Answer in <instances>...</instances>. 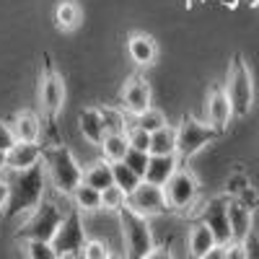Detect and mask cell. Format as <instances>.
Wrapping results in <instances>:
<instances>
[{
    "label": "cell",
    "mask_w": 259,
    "mask_h": 259,
    "mask_svg": "<svg viewBox=\"0 0 259 259\" xmlns=\"http://www.w3.org/2000/svg\"><path fill=\"white\" fill-rule=\"evenodd\" d=\"M251 182H249V177L244 174V171H233V174L228 177V182H226V192L231 194V197H236L244 187H249Z\"/></svg>",
    "instance_id": "33"
},
{
    "label": "cell",
    "mask_w": 259,
    "mask_h": 259,
    "mask_svg": "<svg viewBox=\"0 0 259 259\" xmlns=\"http://www.w3.org/2000/svg\"><path fill=\"white\" fill-rule=\"evenodd\" d=\"M70 202H73L80 212H96V210H101V189L80 182V184L75 187V192L70 194Z\"/></svg>",
    "instance_id": "21"
},
{
    "label": "cell",
    "mask_w": 259,
    "mask_h": 259,
    "mask_svg": "<svg viewBox=\"0 0 259 259\" xmlns=\"http://www.w3.org/2000/svg\"><path fill=\"white\" fill-rule=\"evenodd\" d=\"M127 140H130V148L150 150V133H148V130H143L140 124H135V127L127 130Z\"/></svg>",
    "instance_id": "31"
},
{
    "label": "cell",
    "mask_w": 259,
    "mask_h": 259,
    "mask_svg": "<svg viewBox=\"0 0 259 259\" xmlns=\"http://www.w3.org/2000/svg\"><path fill=\"white\" fill-rule=\"evenodd\" d=\"M41 156H45V148L39 145V140H18L8 150V168H31L41 161Z\"/></svg>",
    "instance_id": "14"
},
{
    "label": "cell",
    "mask_w": 259,
    "mask_h": 259,
    "mask_svg": "<svg viewBox=\"0 0 259 259\" xmlns=\"http://www.w3.org/2000/svg\"><path fill=\"white\" fill-rule=\"evenodd\" d=\"M233 117H236V114H233V104H231V99H228V91L221 89V85H218V89H212V94H210V99H207V122L223 133L226 124H228Z\"/></svg>",
    "instance_id": "13"
},
{
    "label": "cell",
    "mask_w": 259,
    "mask_h": 259,
    "mask_svg": "<svg viewBox=\"0 0 259 259\" xmlns=\"http://www.w3.org/2000/svg\"><path fill=\"white\" fill-rule=\"evenodd\" d=\"M101 156L106 161H124L127 150H130V140H127V133H106L104 140H101Z\"/></svg>",
    "instance_id": "23"
},
{
    "label": "cell",
    "mask_w": 259,
    "mask_h": 259,
    "mask_svg": "<svg viewBox=\"0 0 259 259\" xmlns=\"http://www.w3.org/2000/svg\"><path fill=\"white\" fill-rule=\"evenodd\" d=\"M200 3V0H187V6H197Z\"/></svg>",
    "instance_id": "41"
},
{
    "label": "cell",
    "mask_w": 259,
    "mask_h": 259,
    "mask_svg": "<svg viewBox=\"0 0 259 259\" xmlns=\"http://www.w3.org/2000/svg\"><path fill=\"white\" fill-rule=\"evenodd\" d=\"M241 244H244V249H246V259H259V236H256L254 231L246 236Z\"/></svg>",
    "instance_id": "37"
},
{
    "label": "cell",
    "mask_w": 259,
    "mask_h": 259,
    "mask_svg": "<svg viewBox=\"0 0 259 259\" xmlns=\"http://www.w3.org/2000/svg\"><path fill=\"white\" fill-rule=\"evenodd\" d=\"M41 161H45V166H47L52 189L70 197V194L75 192V187L83 182V171H80L78 161L73 158V153L65 145H55V148H45Z\"/></svg>",
    "instance_id": "3"
},
{
    "label": "cell",
    "mask_w": 259,
    "mask_h": 259,
    "mask_svg": "<svg viewBox=\"0 0 259 259\" xmlns=\"http://www.w3.org/2000/svg\"><path fill=\"white\" fill-rule=\"evenodd\" d=\"M163 192H166V200H168L171 210H187L194 202V197H197L200 184H197L192 171L177 168V174L163 184Z\"/></svg>",
    "instance_id": "9"
},
{
    "label": "cell",
    "mask_w": 259,
    "mask_h": 259,
    "mask_svg": "<svg viewBox=\"0 0 259 259\" xmlns=\"http://www.w3.org/2000/svg\"><path fill=\"white\" fill-rule=\"evenodd\" d=\"M150 153L153 156H168L177 153V127H161L156 133H150Z\"/></svg>",
    "instance_id": "25"
},
{
    "label": "cell",
    "mask_w": 259,
    "mask_h": 259,
    "mask_svg": "<svg viewBox=\"0 0 259 259\" xmlns=\"http://www.w3.org/2000/svg\"><path fill=\"white\" fill-rule=\"evenodd\" d=\"M119 231H122V239H124V249L127 256L133 259H148V254L153 251V233H150L148 218L140 212H135L130 205H124L119 212Z\"/></svg>",
    "instance_id": "4"
},
{
    "label": "cell",
    "mask_w": 259,
    "mask_h": 259,
    "mask_svg": "<svg viewBox=\"0 0 259 259\" xmlns=\"http://www.w3.org/2000/svg\"><path fill=\"white\" fill-rule=\"evenodd\" d=\"M78 127H80V135L89 143L101 145V140L106 135V124H104V117H101L99 109H94V106H91V109H83L78 114Z\"/></svg>",
    "instance_id": "17"
},
{
    "label": "cell",
    "mask_w": 259,
    "mask_h": 259,
    "mask_svg": "<svg viewBox=\"0 0 259 259\" xmlns=\"http://www.w3.org/2000/svg\"><path fill=\"white\" fill-rule=\"evenodd\" d=\"M101 117H104V124H106V133H127L124 130V117L117 112V109H109V106H104L99 109Z\"/></svg>",
    "instance_id": "32"
},
{
    "label": "cell",
    "mask_w": 259,
    "mask_h": 259,
    "mask_svg": "<svg viewBox=\"0 0 259 259\" xmlns=\"http://www.w3.org/2000/svg\"><path fill=\"white\" fill-rule=\"evenodd\" d=\"M236 200H239L241 205H246V207H251V210H254V207L259 205V194H256V189L249 184V187H244L239 194H236Z\"/></svg>",
    "instance_id": "36"
},
{
    "label": "cell",
    "mask_w": 259,
    "mask_h": 259,
    "mask_svg": "<svg viewBox=\"0 0 259 259\" xmlns=\"http://www.w3.org/2000/svg\"><path fill=\"white\" fill-rule=\"evenodd\" d=\"M218 135H221L218 127L197 122L194 117H184L182 124L177 127V156L187 161L194 153H200L205 145H210Z\"/></svg>",
    "instance_id": "6"
},
{
    "label": "cell",
    "mask_w": 259,
    "mask_h": 259,
    "mask_svg": "<svg viewBox=\"0 0 259 259\" xmlns=\"http://www.w3.org/2000/svg\"><path fill=\"white\" fill-rule=\"evenodd\" d=\"M135 124H140L143 130H148V133H156V130H161V127H166L168 122H166V117H163V112H158V109H145L143 114H138L135 117Z\"/></svg>",
    "instance_id": "29"
},
{
    "label": "cell",
    "mask_w": 259,
    "mask_h": 259,
    "mask_svg": "<svg viewBox=\"0 0 259 259\" xmlns=\"http://www.w3.org/2000/svg\"><path fill=\"white\" fill-rule=\"evenodd\" d=\"M11 127L18 140H39V133H41V124H39V117L34 112H18L13 119H11Z\"/></svg>",
    "instance_id": "24"
},
{
    "label": "cell",
    "mask_w": 259,
    "mask_h": 259,
    "mask_svg": "<svg viewBox=\"0 0 259 259\" xmlns=\"http://www.w3.org/2000/svg\"><path fill=\"white\" fill-rule=\"evenodd\" d=\"M6 171H8V153H6V150H0V177H3Z\"/></svg>",
    "instance_id": "39"
},
{
    "label": "cell",
    "mask_w": 259,
    "mask_h": 259,
    "mask_svg": "<svg viewBox=\"0 0 259 259\" xmlns=\"http://www.w3.org/2000/svg\"><path fill=\"white\" fill-rule=\"evenodd\" d=\"M80 18H83V13H80V6L75 3V0H60V3H57V8H55V24H57L60 31L78 29Z\"/></svg>",
    "instance_id": "22"
},
{
    "label": "cell",
    "mask_w": 259,
    "mask_h": 259,
    "mask_svg": "<svg viewBox=\"0 0 259 259\" xmlns=\"http://www.w3.org/2000/svg\"><path fill=\"white\" fill-rule=\"evenodd\" d=\"M6 202H8V182L0 177V215L6 210Z\"/></svg>",
    "instance_id": "38"
},
{
    "label": "cell",
    "mask_w": 259,
    "mask_h": 259,
    "mask_svg": "<svg viewBox=\"0 0 259 259\" xmlns=\"http://www.w3.org/2000/svg\"><path fill=\"white\" fill-rule=\"evenodd\" d=\"M200 221L210 226V231L215 233L218 244H231L233 241L231 223H228V197L226 194H218V197L205 202V207L200 212Z\"/></svg>",
    "instance_id": "10"
},
{
    "label": "cell",
    "mask_w": 259,
    "mask_h": 259,
    "mask_svg": "<svg viewBox=\"0 0 259 259\" xmlns=\"http://www.w3.org/2000/svg\"><path fill=\"white\" fill-rule=\"evenodd\" d=\"M127 205L133 207L135 212L145 215V218H153V215H163L171 210L168 200H166V192L161 184H153V182H140L133 192L127 194Z\"/></svg>",
    "instance_id": "8"
},
{
    "label": "cell",
    "mask_w": 259,
    "mask_h": 259,
    "mask_svg": "<svg viewBox=\"0 0 259 259\" xmlns=\"http://www.w3.org/2000/svg\"><path fill=\"white\" fill-rule=\"evenodd\" d=\"M112 166H114V184H117V187H122L127 194L133 192V189H135L140 182H143V177L138 174V171H133V168H130L124 161H114Z\"/></svg>",
    "instance_id": "26"
},
{
    "label": "cell",
    "mask_w": 259,
    "mask_h": 259,
    "mask_svg": "<svg viewBox=\"0 0 259 259\" xmlns=\"http://www.w3.org/2000/svg\"><path fill=\"white\" fill-rule=\"evenodd\" d=\"M83 182L91 184V187H96V189H101V192H104L106 187H112V184H114V166H112V161L101 158V161L91 163L89 168L83 171Z\"/></svg>",
    "instance_id": "20"
},
{
    "label": "cell",
    "mask_w": 259,
    "mask_h": 259,
    "mask_svg": "<svg viewBox=\"0 0 259 259\" xmlns=\"http://www.w3.org/2000/svg\"><path fill=\"white\" fill-rule=\"evenodd\" d=\"M39 101H41V109L50 119L57 117V112L62 109V101H65V83L55 70H47L45 78L39 83Z\"/></svg>",
    "instance_id": "11"
},
{
    "label": "cell",
    "mask_w": 259,
    "mask_h": 259,
    "mask_svg": "<svg viewBox=\"0 0 259 259\" xmlns=\"http://www.w3.org/2000/svg\"><path fill=\"white\" fill-rule=\"evenodd\" d=\"M226 91H228V99L233 104V114L246 117L251 109V101H254V83H251L249 65L244 62L241 55H236L231 62V70L226 78Z\"/></svg>",
    "instance_id": "5"
},
{
    "label": "cell",
    "mask_w": 259,
    "mask_h": 259,
    "mask_svg": "<svg viewBox=\"0 0 259 259\" xmlns=\"http://www.w3.org/2000/svg\"><path fill=\"white\" fill-rule=\"evenodd\" d=\"M150 85L145 78L135 75V78H130L127 85H124V91H122V106L130 112V114H143L145 109H150Z\"/></svg>",
    "instance_id": "12"
},
{
    "label": "cell",
    "mask_w": 259,
    "mask_h": 259,
    "mask_svg": "<svg viewBox=\"0 0 259 259\" xmlns=\"http://www.w3.org/2000/svg\"><path fill=\"white\" fill-rule=\"evenodd\" d=\"M127 52H130V57H133V62H138V65H153V60H156V55H158V50H156V41L150 39L148 34H133L127 39Z\"/></svg>",
    "instance_id": "18"
},
{
    "label": "cell",
    "mask_w": 259,
    "mask_h": 259,
    "mask_svg": "<svg viewBox=\"0 0 259 259\" xmlns=\"http://www.w3.org/2000/svg\"><path fill=\"white\" fill-rule=\"evenodd\" d=\"M215 244H218V239H215V233L210 231L207 223L197 221V223L192 226V231H189V254H192V256L205 259L207 251H210Z\"/></svg>",
    "instance_id": "19"
},
{
    "label": "cell",
    "mask_w": 259,
    "mask_h": 259,
    "mask_svg": "<svg viewBox=\"0 0 259 259\" xmlns=\"http://www.w3.org/2000/svg\"><path fill=\"white\" fill-rule=\"evenodd\" d=\"M228 223H231V233H233V241H244L246 236L251 233V207L241 205L239 200H228Z\"/></svg>",
    "instance_id": "15"
},
{
    "label": "cell",
    "mask_w": 259,
    "mask_h": 259,
    "mask_svg": "<svg viewBox=\"0 0 259 259\" xmlns=\"http://www.w3.org/2000/svg\"><path fill=\"white\" fill-rule=\"evenodd\" d=\"M70 207H73V205H70ZM70 207L65 205V202L60 205V200L47 197V194H45V200H41V202L31 210L29 221H26L24 226H21L18 239H21V241H26V239L52 241V239H55V233H57V228L62 226V221L68 218Z\"/></svg>",
    "instance_id": "2"
},
{
    "label": "cell",
    "mask_w": 259,
    "mask_h": 259,
    "mask_svg": "<svg viewBox=\"0 0 259 259\" xmlns=\"http://www.w3.org/2000/svg\"><path fill=\"white\" fill-rule=\"evenodd\" d=\"M177 153H168V156H153L150 153V163H148V171H145V182H153V184H166L171 177L177 174Z\"/></svg>",
    "instance_id": "16"
},
{
    "label": "cell",
    "mask_w": 259,
    "mask_h": 259,
    "mask_svg": "<svg viewBox=\"0 0 259 259\" xmlns=\"http://www.w3.org/2000/svg\"><path fill=\"white\" fill-rule=\"evenodd\" d=\"M16 143H18V138H16V133H13L11 122H0V150H6V153H8Z\"/></svg>",
    "instance_id": "35"
},
{
    "label": "cell",
    "mask_w": 259,
    "mask_h": 259,
    "mask_svg": "<svg viewBox=\"0 0 259 259\" xmlns=\"http://www.w3.org/2000/svg\"><path fill=\"white\" fill-rule=\"evenodd\" d=\"M3 179L8 182V202L3 215L6 218H16L21 212H29L34 210L47 194V184H50V174H47V166L45 161H39L31 168H8Z\"/></svg>",
    "instance_id": "1"
},
{
    "label": "cell",
    "mask_w": 259,
    "mask_h": 259,
    "mask_svg": "<svg viewBox=\"0 0 259 259\" xmlns=\"http://www.w3.org/2000/svg\"><path fill=\"white\" fill-rule=\"evenodd\" d=\"M127 205V192L117 184L106 187L101 192V210H109V212H119L122 207Z\"/></svg>",
    "instance_id": "27"
},
{
    "label": "cell",
    "mask_w": 259,
    "mask_h": 259,
    "mask_svg": "<svg viewBox=\"0 0 259 259\" xmlns=\"http://www.w3.org/2000/svg\"><path fill=\"white\" fill-rule=\"evenodd\" d=\"M124 163L138 171V174L145 179V171H148V163H150V150H138V148H130L127 156H124Z\"/></svg>",
    "instance_id": "30"
},
{
    "label": "cell",
    "mask_w": 259,
    "mask_h": 259,
    "mask_svg": "<svg viewBox=\"0 0 259 259\" xmlns=\"http://www.w3.org/2000/svg\"><path fill=\"white\" fill-rule=\"evenodd\" d=\"M221 3L228 6V8H236V6H239V0H221Z\"/></svg>",
    "instance_id": "40"
},
{
    "label": "cell",
    "mask_w": 259,
    "mask_h": 259,
    "mask_svg": "<svg viewBox=\"0 0 259 259\" xmlns=\"http://www.w3.org/2000/svg\"><path fill=\"white\" fill-rule=\"evenodd\" d=\"M24 246H26V256H31V259H55V256H57V251H55L52 241L26 239V241H24Z\"/></svg>",
    "instance_id": "28"
},
{
    "label": "cell",
    "mask_w": 259,
    "mask_h": 259,
    "mask_svg": "<svg viewBox=\"0 0 259 259\" xmlns=\"http://www.w3.org/2000/svg\"><path fill=\"white\" fill-rule=\"evenodd\" d=\"M83 256H85V259H109L112 251H109V246L101 244V241H85Z\"/></svg>",
    "instance_id": "34"
},
{
    "label": "cell",
    "mask_w": 259,
    "mask_h": 259,
    "mask_svg": "<svg viewBox=\"0 0 259 259\" xmlns=\"http://www.w3.org/2000/svg\"><path fill=\"white\" fill-rule=\"evenodd\" d=\"M85 228H83V218H80V210L73 205L68 218L62 221V226L57 228L52 246L57 251V256H83L85 249Z\"/></svg>",
    "instance_id": "7"
}]
</instances>
